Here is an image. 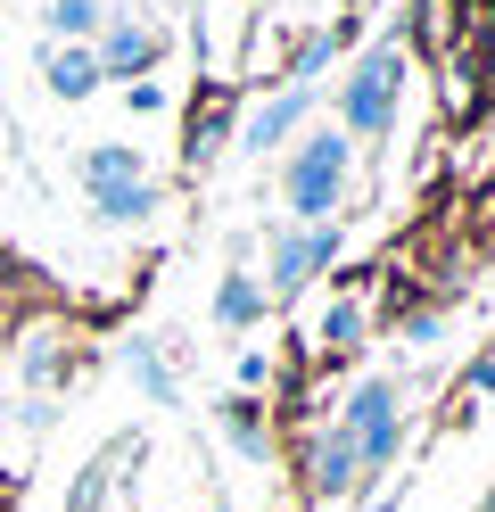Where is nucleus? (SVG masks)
<instances>
[{
    "instance_id": "nucleus-1",
    "label": "nucleus",
    "mask_w": 495,
    "mask_h": 512,
    "mask_svg": "<svg viewBox=\"0 0 495 512\" xmlns=\"http://www.w3.org/2000/svg\"><path fill=\"white\" fill-rule=\"evenodd\" d=\"M396 100H405V50H396V34H388V42L363 50L347 67V83H339V133L347 141L396 133Z\"/></svg>"
},
{
    "instance_id": "nucleus-2",
    "label": "nucleus",
    "mask_w": 495,
    "mask_h": 512,
    "mask_svg": "<svg viewBox=\"0 0 495 512\" xmlns=\"http://www.w3.org/2000/svg\"><path fill=\"white\" fill-rule=\"evenodd\" d=\"M347 166H355V141L339 133V124L306 133V149H297L289 174H281L289 215H297V223H330V215H339V199H347Z\"/></svg>"
},
{
    "instance_id": "nucleus-3",
    "label": "nucleus",
    "mask_w": 495,
    "mask_h": 512,
    "mask_svg": "<svg viewBox=\"0 0 495 512\" xmlns=\"http://www.w3.org/2000/svg\"><path fill=\"white\" fill-rule=\"evenodd\" d=\"M339 430L355 438L363 471H388L396 446H405V397H396V380H355V397L339 405Z\"/></svg>"
},
{
    "instance_id": "nucleus-4",
    "label": "nucleus",
    "mask_w": 495,
    "mask_h": 512,
    "mask_svg": "<svg viewBox=\"0 0 495 512\" xmlns=\"http://www.w3.org/2000/svg\"><path fill=\"white\" fill-rule=\"evenodd\" d=\"M339 256V223H289L273 232V256H264V298H297L314 273H330Z\"/></svg>"
},
{
    "instance_id": "nucleus-5",
    "label": "nucleus",
    "mask_w": 495,
    "mask_h": 512,
    "mask_svg": "<svg viewBox=\"0 0 495 512\" xmlns=\"http://www.w3.org/2000/svg\"><path fill=\"white\" fill-rule=\"evenodd\" d=\"M157 50H165V34L157 25H141V17H108L99 25V83H141L149 67H157Z\"/></svg>"
},
{
    "instance_id": "nucleus-6",
    "label": "nucleus",
    "mask_w": 495,
    "mask_h": 512,
    "mask_svg": "<svg viewBox=\"0 0 495 512\" xmlns=\"http://www.w3.org/2000/svg\"><path fill=\"white\" fill-rule=\"evenodd\" d=\"M306 488L330 504V496H355L363 488V463H355V438L330 422V430H314V446H306Z\"/></svg>"
},
{
    "instance_id": "nucleus-7",
    "label": "nucleus",
    "mask_w": 495,
    "mask_h": 512,
    "mask_svg": "<svg viewBox=\"0 0 495 512\" xmlns=\"http://www.w3.org/2000/svg\"><path fill=\"white\" fill-rule=\"evenodd\" d=\"M306 108H314V91H297V83H281L273 100H264V108H256V116L240 124V149H256V157H264V149H281V141L297 133V124H306Z\"/></svg>"
},
{
    "instance_id": "nucleus-8",
    "label": "nucleus",
    "mask_w": 495,
    "mask_h": 512,
    "mask_svg": "<svg viewBox=\"0 0 495 512\" xmlns=\"http://www.w3.org/2000/svg\"><path fill=\"white\" fill-rule=\"evenodd\" d=\"M42 83L58 91V100H91V91H99V58H91V42H58V50L42 58Z\"/></svg>"
},
{
    "instance_id": "nucleus-9",
    "label": "nucleus",
    "mask_w": 495,
    "mask_h": 512,
    "mask_svg": "<svg viewBox=\"0 0 495 512\" xmlns=\"http://www.w3.org/2000/svg\"><path fill=\"white\" fill-rule=\"evenodd\" d=\"M141 149H124V141H91L83 149V190H116V182H141Z\"/></svg>"
},
{
    "instance_id": "nucleus-10",
    "label": "nucleus",
    "mask_w": 495,
    "mask_h": 512,
    "mask_svg": "<svg viewBox=\"0 0 495 512\" xmlns=\"http://www.w3.org/2000/svg\"><path fill=\"white\" fill-rule=\"evenodd\" d=\"M124 372H132V389H141L149 405H182L174 372H165V356H157V339H132V347H124Z\"/></svg>"
},
{
    "instance_id": "nucleus-11",
    "label": "nucleus",
    "mask_w": 495,
    "mask_h": 512,
    "mask_svg": "<svg viewBox=\"0 0 495 512\" xmlns=\"http://www.w3.org/2000/svg\"><path fill=\"white\" fill-rule=\"evenodd\" d=\"M223 438L240 446L248 463L273 455V422H264V405H256V397H231V405H223Z\"/></svg>"
},
{
    "instance_id": "nucleus-12",
    "label": "nucleus",
    "mask_w": 495,
    "mask_h": 512,
    "mask_svg": "<svg viewBox=\"0 0 495 512\" xmlns=\"http://www.w3.org/2000/svg\"><path fill=\"white\" fill-rule=\"evenodd\" d=\"M215 323H223V331L264 323V281H256V273H223V290H215Z\"/></svg>"
},
{
    "instance_id": "nucleus-13",
    "label": "nucleus",
    "mask_w": 495,
    "mask_h": 512,
    "mask_svg": "<svg viewBox=\"0 0 495 512\" xmlns=\"http://www.w3.org/2000/svg\"><path fill=\"white\" fill-rule=\"evenodd\" d=\"M91 215L99 223H141V215H157V182L141 174V182H116V190H91Z\"/></svg>"
},
{
    "instance_id": "nucleus-14",
    "label": "nucleus",
    "mask_w": 495,
    "mask_h": 512,
    "mask_svg": "<svg viewBox=\"0 0 495 512\" xmlns=\"http://www.w3.org/2000/svg\"><path fill=\"white\" fill-rule=\"evenodd\" d=\"M314 347H322V356H355V347H363V306L355 298H330V314L314 323Z\"/></svg>"
},
{
    "instance_id": "nucleus-15",
    "label": "nucleus",
    "mask_w": 495,
    "mask_h": 512,
    "mask_svg": "<svg viewBox=\"0 0 495 512\" xmlns=\"http://www.w3.org/2000/svg\"><path fill=\"white\" fill-rule=\"evenodd\" d=\"M99 25H108L99 0H50V34H58V42H91Z\"/></svg>"
},
{
    "instance_id": "nucleus-16",
    "label": "nucleus",
    "mask_w": 495,
    "mask_h": 512,
    "mask_svg": "<svg viewBox=\"0 0 495 512\" xmlns=\"http://www.w3.org/2000/svg\"><path fill=\"white\" fill-rule=\"evenodd\" d=\"M330 58H339V34H306V42H297V58H289V83L314 91V75L330 67Z\"/></svg>"
},
{
    "instance_id": "nucleus-17",
    "label": "nucleus",
    "mask_w": 495,
    "mask_h": 512,
    "mask_svg": "<svg viewBox=\"0 0 495 512\" xmlns=\"http://www.w3.org/2000/svg\"><path fill=\"white\" fill-rule=\"evenodd\" d=\"M25 380H33V389L58 380V339H25Z\"/></svg>"
},
{
    "instance_id": "nucleus-18",
    "label": "nucleus",
    "mask_w": 495,
    "mask_h": 512,
    "mask_svg": "<svg viewBox=\"0 0 495 512\" xmlns=\"http://www.w3.org/2000/svg\"><path fill=\"white\" fill-rule=\"evenodd\" d=\"M256 389H273V356L248 347V356H240V397H256Z\"/></svg>"
},
{
    "instance_id": "nucleus-19",
    "label": "nucleus",
    "mask_w": 495,
    "mask_h": 512,
    "mask_svg": "<svg viewBox=\"0 0 495 512\" xmlns=\"http://www.w3.org/2000/svg\"><path fill=\"white\" fill-rule=\"evenodd\" d=\"M124 100H132V116H157L165 91H157V83H124Z\"/></svg>"
},
{
    "instance_id": "nucleus-20",
    "label": "nucleus",
    "mask_w": 495,
    "mask_h": 512,
    "mask_svg": "<svg viewBox=\"0 0 495 512\" xmlns=\"http://www.w3.org/2000/svg\"><path fill=\"white\" fill-rule=\"evenodd\" d=\"M479 512H495V488H487V496H479Z\"/></svg>"
},
{
    "instance_id": "nucleus-21",
    "label": "nucleus",
    "mask_w": 495,
    "mask_h": 512,
    "mask_svg": "<svg viewBox=\"0 0 495 512\" xmlns=\"http://www.w3.org/2000/svg\"><path fill=\"white\" fill-rule=\"evenodd\" d=\"M0 413H9V397H0Z\"/></svg>"
}]
</instances>
